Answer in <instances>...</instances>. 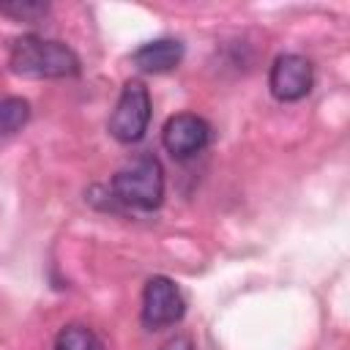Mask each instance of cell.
<instances>
[{"mask_svg": "<svg viewBox=\"0 0 350 350\" xmlns=\"http://www.w3.org/2000/svg\"><path fill=\"white\" fill-rule=\"evenodd\" d=\"M161 350H191V339H186V336H175V339H170Z\"/></svg>", "mask_w": 350, "mask_h": 350, "instance_id": "11", "label": "cell"}, {"mask_svg": "<svg viewBox=\"0 0 350 350\" xmlns=\"http://www.w3.org/2000/svg\"><path fill=\"white\" fill-rule=\"evenodd\" d=\"M186 312V301L178 290V284L167 276H150L142 290V325L148 331H159L167 325H175Z\"/></svg>", "mask_w": 350, "mask_h": 350, "instance_id": "4", "label": "cell"}, {"mask_svg": "<svg viewBox=\"0 0 350 350\" xmlns=\"http://www.w3.org/2000/svg\"><path fill=\"white\" fill-rule=\"evenodd\" d=\"M8 66L16 77L27 79H66L79 74V57L63 41L22 36L11 44Z\"/></svg>", "mask_w": 350, "mask_h": 350, "instance_id": "1", "label": "cell"}, {"mask_svg": "<svg viewBox=\"0 0 350 350\" xmlns=\"http://www.w3.org/2000/svg\"><path fill=\"white\" fill-rule=\"evenodd\" d=\"M49 11V5L46 3H36V0H14V3H0V14H5V16H14V19H19V22H36V19H41L44 14Z\"/></svg>", "mask_w": 350, "mask_h": 350, "instance_id": "10", "label": "cell"}, {"mask_svg": "<svg viewBox=\"0 0 350 350\" xmlns=\"http://www.w3.org/2000/svg\"><path fill=\"white\" fill-rule=\"evenodd\" d=\"M148 123H150V93L139 79H129L118 96L107 129L118 142L131 145L145 137Z\"/></svg>", "mask_w": 350, "mask_h": 350, "instance_id": "3", "label": "cell"}, {"mask_svg": "<svg viewBox=\"0 0 350 350\" xmlns=\"http://www.w3.org/2000/svg\"><path fill=\"white\" fill-rule=\"evenodd\" d=\"M30 120V104L19 96H0V137L19 131Z\"/></svg>", "mask_w": 350, "mask_h": 350, "instance_id": "9", "label": "cell"}, {"mask_svg": "<svg viewBox=\"0 0 350 350\" xmlns=\"http://www.w3.org/2000/svg\"><path fill=\"white\" fill-rule=\"evenodd\" d=\"M314 85V68L304 55H279L268 74V88L276 101H301Z\"/></svg>", "mask_w": 350, "mask_h": 350, "instance_id": "5", "label": "cell"}, {"mask_svg": "<svg viewBox=\"0 0 350 350\" xmlns=\"http://www.w3.org/2000/svg\"><path fill=\"white\" fill-rule=\"evenodd\" d=\"M55 350H104V342L90 325L68 323L55 336Z\"/></svg>", "mask_w": 350, "mask_h": 350, "instance_id": "8", "label": "cell"}, {"mask_svg": "<svg viewBox=\"0 0 350 350\" xmlns=\"http://www.w3.org/2000/svg\"><path fill=\"white\" fill-rule=\"evenodd\" d=\"M161 142H164L167 153H172L175 159H191L208 148L211 126L205 118H200L194 112H178L164 123Z\"/></svg>", "mask_w": 350, "mask_h": 350, "instance_id": "6", "label": "cell"}, {"mask_svg": "<svg viewBox=\"0 0 350 350\" xmlns=\"http://www.w3.org/2000/svg\"><path fill=\"white\" fill-rule=\"evenodd\" d=\"M112 197L137 211H153L164 200V170L153 153L134 159L112 175Z\"/></svg>", "mask_w": 350, "mask_h": 350, "instance_id": "2", "label": "cell"}, {"mask_svg": "<svg viewBox=\"0 0 350 350\" xmlns=\"http://www.w3.org/2000/svg\"><path fill=\"white\" fill-rule=\"evenodd\" d=\"M183 60V44L178 38H156L131 52V63L145 74H167Z\"/></svg>", "mask_w": 350, "mask_h": 350, "instance_id": "7", "label": "cell"}]
</instances>
